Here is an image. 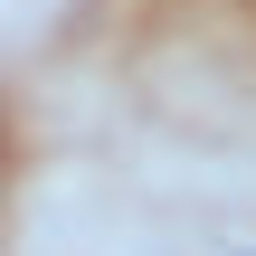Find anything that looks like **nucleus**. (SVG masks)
<instances>
[{
    "instance_id": "nucleus-1",
    "label": "nucleus",
    "mask_w": 256,
    "mask_h": 256,
    "mask_svg": "<svg viewBox=\"0 0 256 256\" xmlns=\"http://www.w3.org/2000/svg\"><path fill=\"white\" fill-rule=\"evenodd\" d=\"M238 256H256V247H238Z\"/></svg>"
}]
</instances>
